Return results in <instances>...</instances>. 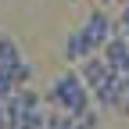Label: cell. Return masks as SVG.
<instances>
[{
  "instance_id": "obj_1",
  "label": "cell",
  "mask_w": 129,
  "mask_h": 129,
  "mask_svg": "<svg viewBox=\"0 0 129 129\" xmlns=\"http://www.w3.org/2000/svg\"><path fill=\"white\" fill-rule=\"evenodd\" d=\"M43 104L47 108H61V111H68V115H83V111H90L93 108V93H90V86L83 83V75L79 72H61V75H54V83L43 90Z\"/></svg>"
},
{
  "instance_id": "obj_2",
  "label": "cell",
  "mask_w": 129,
  "mask_h": 129,
  "mask_svg": "<svg viewBox=\"0 0 129 129\" xmlns=\"http://www.w3.org/2000/svg\"><path fill=\"white\" fill-rule=\"evenodd\" d=\"M83 36L90 40V47H93V54H101L104 50V43L115 36V18H111V14L104 11V7H93L86 18H83Z\"/></svg>"
},
{
  "instance_id": "obj_3",
  "label": "cell",
  "mask_w": 129,
  "mask_h": 129,
  "mask_svg": "<svg viewBox=\"0 0 129 129\" xmlns=\"http://www.w3.org/2000/svg\"><path fill=\"white\" fill-rule=\"evenodd\" d=\"M101 54H104L108 68L115 72V75H129V40L125 36H111Z\"/></svg>"
},
{
  "instance_id": "obj_4",
  "label": "cell",
  "mask_w": 129,
  "mask_h": 129,
  "mask_svg": "<svg viewBox=\"0 0 129 129\" xmlns=\"http://www.w3.org/2000/svg\"><path fill=\"white\" fill-rule=\"evenodd\" d=\"M79 75H83V83L90 86V93H93L97 86H104V83H108V75H111V68H108L104 54H90L83 64H79Z\"/></svg>"
},
{
  "instance_id": "obj_5",
  "label": "cell",
  "mask_w": 129,
  "mask_h": 129,
  "mask_svg": "<svg viewBox=\"0 0 129 129\" xmlns=\"http://www.w3.org/2000/svg\"><path fill=\"white\" fill-rule=\"evenodd\" d=\"M118 101H122V75L111 72V75H108V83L93 90V104H97V108H104V111H115Z\"/></svg>"
},
{
  "instance_id": "obj_6",
  "label": "cell",
  "mask_w": 129,
  "mask_h": 129,
  "mask_svg": "<svg viewBox=\"0 0 129 129\" xmlns=\"http://www.w3.org/2000/svg\"><path fill=\"white\" fill-rule=\"evenodd\" d=\"M90 54H93V47H90V40L83 36V29H68V40H64V61H68V64H83Z\"/></svg>"
},
{
  "instance_id": "obj_7",
  "label": "cell",
  "mask_w": 129,
  "mask_h": 129,
  "mask_svg": "<svg viewBox=\"0 0 129 129\" xmlns=\"http://www.w3.org/2000/svg\"><path fill=\"white\" fill-rule=\"evenodd\" d=\"M4 108H7V115H29V111L40 108V93L32 90V86H18V90H14V97H11Z\"/></svg>"
},
{
  "instance_id": "obj_8",
  "label": "cell",
  "mask_w": 129,
  "mask_h": 129,
  "mask_svg": "<svg viewBox=\"0 0 129 129\" xmlns=\"http://www.w3.org/2000/svg\"><path fill=\"white\" fill-rule=\"evenodd\" d=\"M22 50H18V43H14L7 32H0V75H11L14 64H22Z\"/></svg>"
},
{
  "instance_id": "obj_9",
  "label": "cell",
  "mask_w": 129,
  "mask_h": 129,
  "mask_svg": "<svg viewBox=\"0 0 129 129\" xmlns=\"http://www.w3.org/2000/svg\"><path fill=\"white\" fill-rule=\"evenodd\" d=\"M72 122H75V115L54 108V111H47V125H43V129H72Z\"/></svg>"
},
{
  "instance_id": "obj_10",
  "label": "cell",
  "mask_w": 129,
  "mask_h": 129,
  "mask_svg": "<svg viewBox=\"0 0 129 129\" xmlns=\"http://www.w3.org/2000/svg\"><path fill=\"white\" fill-rule=\"evenodd\" d=\"M11 83H14V86H29V83H32V64H29V61H22V64L11 68Z\"/></svg>"
},
{
  "instance_id": "obj_11",
  "label": "cell",
  "mask_w": 129,
  "mask_h": 129,
  "mask_svg": "<svg viewBox=\"0 0 129 129\" xmlns=\"http://www.w3.org/2000/svg\"><path fill=\"white\" fill-rule=\"evenodd\" d=\"M97 108H90V111H83V115H75V122H72V129H97Z\"/></svg>"
},
{
  "instance_id": "obj_12",
  "label": "cell",
  "mask_w": 129,
  "mask_h": 129,
  "mask_svg": "<svg viewBox=\"0 0 129 129\" xmlns=\"http://www.w3.org/2000/svg\"><path fill=\"white\" fill-rule=\"evenodd\" d=\"M115 36H129V0L122 4V14L115 18Z\"/></svg>"
},
{
  "instance_id": "obj_13",
  "label": "cell",
  "mask_w": 129,
  "mask_h": 129,
  "mask_svg": "<svg viewBox=\"0 0 129 129\" xmlns=\"http://www.w3.org/2000/svg\"><path fill=\"white\" fill-rule=\"evenodd\" d=\"M14 90H18V86L11 83V75H0V104H7L11 97H14Z\"/></svg>"
},
{
  "instance_id": "obj_14",
  "label": "cell",
  "mask_w": 129,
  "mask_h": 129,
  "mask_svg": "<svg viewBox=\"0 0 129 129\" xmlns=\"http://www.w3.org/2000/svg\"><path fill=\"white\" fill-rule=\"evenodd\" d=\"M97 4H118V7H122V4H125V0H97Z\"/></svg>"
},
{
  "instance_id": "obj_15",
  "label": "cell",
  "mask_w": 129,
  "mask_h": 129,
  "mask_svg": "<svg viewBox=\"0 0 129 129\" xmlns=\"http://www.w3.org/2000/svg\"><path fill=\"white\" fill-rule=\"evenodd\" d=\"M72 4H75V0H72Z\"/></svg>"
}]
</instances>
